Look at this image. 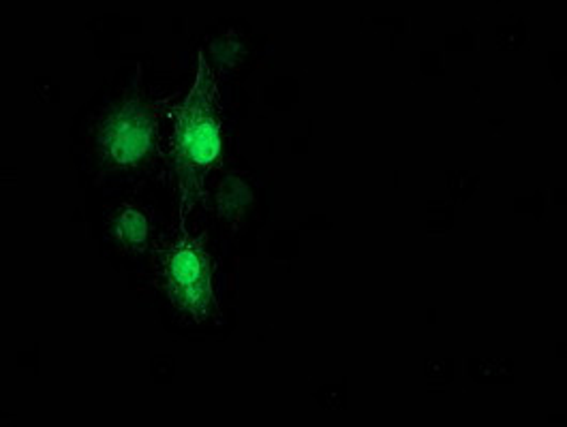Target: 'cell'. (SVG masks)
Segmentation results:
<instances>
[{
  "instance_id": "7a4b0ae2",
  "label": "cell",
  "mask_w": 567,
  "mask_h": 427,
  "mask_svg": "<svg viewBox=\"0 0 567 427\" xmlns=\"http://www.w3.org/2000/svg\"><path fill=\"white\" fill-rule=\"evenodd\" d=\"M157 107L142 98H123L99 124L96 146L103 160L116 169L140 167L157 148Z\"/></svg>"
},
{
  "instance_id": "3957f363",
  "label": "cell",
  "mask_w": 567,
  "mask_h": 427,
  "mask_svg": "<svg viewBox=\"0 0 567 427\" xmlns=\"http://www.w3.org/2000/svg\"><path fill=\"white\" fill-rule=\"evenodd\" d=\"M158 272L169 302L195 321L208 316L213 305V268L204 244L183 236L161 252Z\"/></svg>"
},
{
  "instance_id": "277c9868",
  "label": "cell",
  "mask_w": 567,
  "mask_h": 427,
  "mask_svg": "<svg viewBox=\"0 0 567 427\" xmlns=\"http://www.w3.org/2000/svg\"><path fill=\"white\" fill-rule=\"evenodd\" d=\"M112 236L128 252H140L148 244L151 220L140 208L123 206L112 218Z\"/></svg>"
},
{
  "instance_id": "5b68a950",
  "label": "cell",
  "mask_w": 567,
  "mask_h": 427,
  "mask_svg": "<svg viewBox=\"0 0 567 427\" xmlns=\"http://www.w3.org/2000/svg\"><path fill=\"white\" fill-rule=\"evenodd\" d=\"M251 201V190L240 183L229 178L223 184L221 192H219V208L225 218H234L243 212V208Z\"/></svg>"
},
{
  "instance_id": "6da1fadb",
  "label": "cell",
  "mask_w": 567,
  "mask_h": 427,
  "mask_svg": "<svg viewBox=\"0 0 567 427\" xmlns=\"http://www.w3.org/2000/svg\"><path fill=\"white\" fill-rule=\"evenodd\" d=\"M223 150L221 118L217 110L215 75L199 54V69L190 86L185 105L176 114L174 123V156L176 171L183 188L181 216L193 208L204 195V180L219 163Z\"/></svg>"
}]
</instances>
